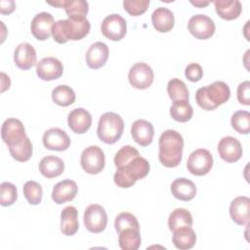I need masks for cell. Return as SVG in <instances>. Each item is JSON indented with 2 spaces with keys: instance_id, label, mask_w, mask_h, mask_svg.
<instances>
[{
  "instance_id": "16",
  "label": "cell",
  "mask_w": 250,
  "mask_h": 250,
  "mask_svg": "<svg viewBox=\"0 0 250 250\" xmlns=\"http://www.w3.org/2000/svg\"><path fill=\"white\" fill-rule=\"evenodd\" d=\"M43 145L47 149L63 151L70 146V139L68 135L60 128H51L43 135Z\"/></svg>"
},
{
  "instance_id": "27",
  "label": "cell",
  "mask_w": 250,
  "mask_h": 250,
  "mask_svg": "<svg viewBox=\"0 0 250 250\" xmlns=\"http://www.w3.org/2000/svg\"><path fill=\"white\" fill-rule=\"evenodd\" d=\"M214 5L219 17L227 21L237 19L242 11L241 3L238 0H216Z\"/></svg>"
},
{
  "instance_id": "39",
  "label": "cell",
  "mask_w": 250,
  "mask_h": 250,
  "mask_svg": "<svg viewBox=\"0 0 250 250\" xmlns=\"http://www.w3.org/2000/svg\"><path fill=\"white\" fill-rule=\"evenodd\" d=\"M18 198L17 188L14 184L3 182L0 185V204L2 206H11Z\"/></svg>"
},
{
  "instance_id": "37",
  "label": "cell",
  "mask_w": 250,
  "mask_h": 250,
  "mask_svg": "<svg viewBox=\"0 0 250 250\" xmlns=\"http://www.w3.org/2000/svg\"><path fill=\"white\" fill-rule=\"evenodd\" d=\"M23 195L30 205L39 204L43 195L41 185L35 181H27L23 185Z\"/></svg>"
},
{
  "instance_id": "43",
  "label": "cell",
  "mask_w": 250,
  "mask_h": 250,
  "mask_svg": "<svg viewBox=\"0 0 250 250\" xmlns=\"http://www.w3.org/2000/svg\"><path fill=\"white\" fill-rule=\"evenodd\" d=\"M237 100L241 104H250V82L248 80L241 82L237 87Z\"/></svg>"
},
{
  "instance_id": "20",
  "label": "cell",
  "mask_w": 250,
  "mask_h": 250,
  "mask_svg": "<svg viewBox=\"0 0 250 250\" xmlns=\"http://www.w3.org/2000/svg\"><path fill=\"white\" fill-rule=\"evenodd\" d=\"M78 191L77 185L74 181L65 179L54 186L52 199L57 204H62L75 198Z\"/></svg>"
},
{
  "instance_id": "12",
  "label": "cell",
  "mask_w": 250,
  "mask_h": 250,
  "mask_svg": "<svg viewBox=\"0 0 250 250\" xmlns=\"http://www.w3.org/2000/svg\"><path fill=\"white\" fill-rule=\"evenodd\" d=\"M188 27L189 32L197 39L210 38L216 29L215 23L211 18L203 14H196L188 20Z\"/></svg>"
},
{
  "instance_id": "38",
  "label": "cell",
  "mask_w": 250,
  "mask_h": 250,
  "mask_svg": "<svg viewBox=\"0 0 250 250\" xmlns=\"http://www.w3.org/2000/svg\"><path fill=\"white\" fill-rule=\"evenodd\" d=\"M114 227L118 233L126 229H135L140 230V225L137 218L128 212H122L116 216Z\"/></svg>"
},
{
  "instance_id": "15",
  "label": "cell",
  "mask_w": 250,
  "mask_h": 250,
  "mask_svg": "<svg viewBox=\"0 0 250 250\" xmlns=\"http://www.w3.org/2000/svg\"><path fill=\"white\" fill-rule=\"evenodd\" d=\"M218 152L223 160L229 163H233L241 158L242 146L237 139L227 136L219 141Z\"/></svg>"
},
{
  "instance_id": "36",
  "label": "cell",
  "mask_w": 250,
  "mask_h": 250,
  "mask_svg": "<svg viewBox=\"0 0 250 250\" xmlns=\"http://www.w3.org/2000/svg\"><path fill=\"white\" fill-rule=\"evenodd\" d=\"M232 128L239 134H248L250 131V113L246 110L235 111L230 118Z\"/></svg>"
},
{
  "instance_id": "5",
  "label": "cell",
  "mask_w": 250,
  "mask_h": 250,
  "mask_svg": "<svg viewBox=\"0 0 250 250\" xmlns=\"http://www.w3.org/2000/svg\"><path fill=\"white\" fill-rule=\"evenodd\" d=\"M124 121L115 112H104L99 120L97 134L99 139L108 145L116 143L122 136Z\"/></svg>"
},
{
  "instance_id": "3",
  "label": "cell",
  "mask_w": 250,
  "mask_h": 250,
  "mask_svg": "<svg viewBox=\"0 0 250 250\" xmlns=\"http://www.w3.org/2000/svg\"><path fill=\"white\" fill-rule=\"evenodd\" d=\"M149 169L148 161L139 155L128 164L117 168L113 176L114 183L119 188H128L134 186L138 180L145 178L148 174Z\"/></svg>"
},
{
  "instance_id": "11",
  "label": "cell",
  "mask_w": 250,
  "mask_h": 250,
  "mask_svg": "<svg viewBox=\"0 0 250 250\" xmlns=\"http://www.w3.org/2000/svg\"><path fill=\"white\" fill-rule=\"evenodd\" d=\"M128 79L134 88L140 90L147 89L154 79L153 70L145 62H137L131 66L128 73Z\"/></svg>"
},
{
  "instance_id": "46",
  "label": "cell",
  "mask_w": 250,
  "mask_h": 250,
  "mask_svg": "<svg viewBox=\"0 0 250 250\" xmlns=\"http://www.w3.org/2000/svg\"><path fill=\"white\" fill-rule=\"evenodd\" d=\"M190 3L196 7H204V6H207L210 2L209 1H190Z\"/></svg>"
},
{
  "instance_id": "1",
  "label": "cell",
  "mask_w": 250,
  "mask_h": 250,
  "mask_svg": "<svg viewBox=\"0 0 250 250\" xmlns=\"http://www.w3.org/2000/svg\"><path fill=\"white\" fill-rule=\"evenodd\" d=\"M158 159L161 164L168 168L177 167L183 157L184 139L176 130L164 131L158 141Z\"/></svg>"
},
{
  "instance_id": "13",
  "label": "cell",
  "mask_w": 250,
  "mask_h": 250,
  "mask_svg": "<svg viewBox=\"0 0 250 250\" xmlns=\"http://www.w3.org/2000/svg\"><path fill=\"white\" fill-rule=\"evenodd\" d=\"M63 72L62 62L54 57H46L36 64L38 77L45 81H52L60 78Z\"/></svg>"
},
{
  "instance_id": "40",
  "label": "cell",
  "mask_w": 250,
  "mask_h": 250,
  "mask_svg": "<svg viewBox=\"0 0 250 250\" xmlns=\"http://www.w3.org/2000/svg\"><path fill=\"white\" fill-rule=\"evenodd\" d=\"M139 155L140 153L137 150V148H135L132 146H124L121 148H119V150L115 153L114 165L116 166V168L124 166Z\"/></svg>"
},
{
  "instance_id": "10",
  "label": "cell",
  "mask_w": 250,
  "mask_h": 250,
  "mask_svg": "<svg viewBox=\"0 0 250 250\" xmlns=\"http://www.w3.org/2000/svg\"><path fill=\"white\" fill-rule=\"evenodd\" d=\"M1 137L8 147L20 145L27 136L21 120L17 118L6 119L1 127Z\"/></svg>"
},
{
  "instance_id": "17",
  "label": "cell",
  "mask_w": 250,
  "mask_h": 250,
  "mask_svg": "<svg viewBox=\"0 0 250 250\" xmlns=\"http://www.w3.org/2000/svg\"><path fill=\"white\" fill-rule=\"evenodd\" d=\"M109 50L105 43L97 41L90 45L86 52L85 60L88 66L92 69H98L104 66L108 59Z\"/></svg>"
},
{
  "instance_id": "25",
  "label": "cell",
  "mask_w": 250,
  "mask_h": 250,
  "mask_svg": "<svg viewBox=\"0 0 250 250\" xmlns=\"http://www.w3.org/2000/svg\"><path fill=\"white\" fill-rule=\"evenodd\" d=\"M39 171L45 178H56L63 173L64 163L56 155H47L40 160Z\"/></svg>"
},
{
  "instance_id": "35",
  "label": "cell",
  "mask_w": 250,
  "mask_h": 250,
  "mask_svg": "<svg viewBox=\"0 0 250 250\" xmlns=\"http://www.w3.org/2000/svg\"><path fill=\"white\" fill-rule=\"evenodd\" d=\"M9 151L12 157L17 161L25 162V161H28L32 155L33 146L30 140L28 139V137H26L20 145L15 146H10Z\"/></svg>"
},
{
  "instance_id": "22",
  "label": "cell",
  "mask_w": 250,
  "mask_h": 250,
  "mask_svg": "<svg viewBox=\"0 0 250 250\" xmlns=\"http://www.w3.org/2000/svg\"><path fill=\"white\" fill-rule=\"evenodd\" d=\"M131 135L137 144L146 146L151 144L154 136L153 125L145 119H138L132 124Z\"/></svg>"
},
{
  "instance_id": "31",
  "label": "cell",
  "mask_w": 250,
  "mask_h": 250,
  "mask_svg": "<svg viewBox=\"0 0 250 250\" xmlns=\"http://www.w3.org/2000/svg\"><path fill=\"white\" fill-rule=\"evenodd\" d=\"M192 226V216L185 208H177L170 214L168 218V227L171 231L183 227Z\"/></svg>"
},
{
  "instance_id": "34",
  "label": "cell",
  "mask_w": 250,
  "mask_h": 250,
  "mask_svg": "<svg viewBox=\"0 0 250 250\" xmlns=\"http://www.w3.org/2000/svg\"><path fill=\"white\" fill-rule=\"evenodd\" d=\"M167 93L170 99L175 101H188V89L184 81L179 78H172L167 84Z\"/></svg>"
},
{
  "instance_id": "14",
  "label": "cell",
  "mask_w": 250,
  "mask_h": 250,
  "mask_svg": "<svg viewBox=\"0 0 250 250\" xmlns=\"http://www.w3.org/2000/svg\"><path fill=\"white\" fill-rule=\"evenodd\" d=\"M54 23V18L50 13H38L34 16L30 23L31 33L36 39L40 41L47 40L52 35Z\"/></svg>"
},
{
  "instance_id": "33",
  "label": "cell",
  "mask_w": 250,
  "mask_h": 250,
  "mask_svg": "<svg viewBox=\"0 0 250 250\" xmlns=\"http://www.w3.org/2000/svg\"><path fill=\"white\" fill-rule=\"evenodd\" d=\"M52 100L61 106H68L75 101V93L73 89L67 85H59L52 91Z\"/></svg>"
},
{
  "instance_id": "28",
  "label": "cell",
  "mask_w": 250,
  "mask_h": 250,
  "mask_svg": "<svg viewBox=\"0 0 250 250\" xmlns=\"http://www.w3.org/2000/svg\"><path fill=\"white\" fill-rule=\"evenodd\" d=\"M173 244L180 250H188L194 246L196 242L195 231L191 227H183L173 231Z\"/></svg>"
},
{
  "instance_id": "24",
  "label": "cell",
  "mask_w": 250,
  "mask_h": 250,
  "mask_svg": "<svg viewBox=\"0 0 250 250\" xmlns=\"http://www.w3.org/2000/svg\"><path fill=\"white\" fill-rule=\"evenodd\" d=\"M151 22L158 32H168L174 27V14L167 8L158 7L151 14Z\"/></svg>"
},
{
  "instance_id": "32",
  "label": "cell",
  "mask_w": 250,
  "mask_h": 250,
  "mask_svg": "<svg viewBox=\"0 0 250 250\" xmlns=\"http://www.w3.org/2000/svg\"><path fill=\"white\" fill-rule=\"evenodd\" d=\"M193 108L187 100L175 101L170 106L171 117L178 122H187L191 119Z\"/></svg>"
},
{
  "instance_id": "45",
  "label": "cell",
  "mask_w": 250,
  "mask_h": 250,
  "mask_svg": "<svg viewBox=\"0 0 250 250\" xmlns=\"http://www.w3.org/2000/svg\"><path fill=\"white\" fill-rule=\"evenodd\" d=\"M1 77H2V89L1 92H4L6 89L10 88L11 85V81H10V77L7 76L4 72H1Z\"/></svg>"
},
{
  "instance_id": "4",
  "label": "cell",
  "mask_w": 250,
  "mask_h": 250,
  "mask_svg": "<svg viewBox=\"0 0 250 250\" xmlns=\"http://www.w3.org/2000/svg\"><path fill=\"white\" fill-rule=\"evenodd\" d=\"M90 21L85 19L82 21L60 20L54 23L52 35L59 44L66 43L69 40H81L90 31Z\"/></svg>"
},
{
  "instance_id": "9",
  "label": "cell",
  "mask_w": 250,
  "mask_h": 250,
  "mask_svg": "<svg viewBox=\"0 0 250 250\" xmlns=\"http://www.w3.org/2000/svg\"><path fill=\"white\" fill-rule=\"evenodd\" d=\"M101 30L103 35L109 40L119 41L126 35L127 22L119 14H110L104 19Z\"/></svg>"
},
{
  "instance_id": "23",
  "label": "cell",
  "mask_w": 250,
  "mask_h": 250,
  "mask_svg": "<svg viewBox=\"0 0 250 250\" xmlns=\"http://www.w3.org/2000/svg\"><path fill=\"white\" fill-rule=\"evenodd\" d=\"M171 192L175 198L189 201L196 194L195 184L187 178H177L171 184Z\"/></svg>"
},
{
  "instance_id": "2",
  "label": "cell",
  "mask_w": 250,
  "mask_h": 250,
  "mask_svg": "<svg viewBox=\"0 0 250 250\" xmlns=\"http://www.w3.org/2000/svg\"><path fill=\"white\" fill-rule=\"evenodd\" d=\"M230 90L227 83L214 81L208 86L199 88L195 93L196 104L205 110H213L229 101Z\"/></svg>"
},
{
  "instance_id": "26",
  "label": "cell",
  "mask_w": 250,
  "mask_h": 250,
  "mask_svg": "<svg viewBox=\"0 0 250 250\" xmlns=\"http://www.w3.org/2000/svg\"><path fill=\"white\" fill-rule=\"evenodd\" d=\"M79 229L78 212L74 206H66L61 213V231L66 236H71Z\"/></svg>"
},
{
  "instance_id": "41",
  "label": "cell",
  "mask_w": 250,
  "mask_h": 250,
  "mask_svg": "<svg viewBox=\"0 0 250 250\" xmlns=\"http://www.w3.org/2000/svg\"><path fill=\"white\" fill-rule=\"evenodd\" d=\"M149 5V0H125L123 1L124 10L131 16L144 14Z\"/></svg>"
},
{
  "instance_id": "44",
  "label": "cell",
  "mask_w": 250,
  "mask_h": 250,
  "mask_svg": "<svg viewBox=\"0 0 250 250\" xmlns=\"http://www.w3.org/2000/svg\"><path fill=\"white\" fill-rule=\"evenodd\" d=\"M16 8V4L13 0H2L0 1V12L3 15L11 14Z\"/></svg>"
},
{
  "instance_id": "7",
  "label": "cell",
  "mask_w": 250,
  "mask_h": 250,
  "mask_svg": "<svg viewBox=\"0 0 250 250\" xmlns=\"http://www.w3.org/2000/svg\"><path fill=\"white\" fill-rule=\"evenodd\" d=\"M213 166V156L211 152L205 148H197L193 150L187 162L188 170L195 176H203L210 172Z\"/></svg>"
},
{
  "instance_id": "18",
  "label": "cell",
  "mask_w": 250,
  "mask_h": 250,
  "mask_svg": "<svg viewBox=\"0 0 250 250\" xmlns=\"http://www.w3.org/2000/svg\"><path fill=\"white\" fill-rule=\"evenodd\" d=\"M67 124L74 133L84 134L92 125V116L85 108L77 107L68 113Z\"/></svg>"
},
{
  "instance_id": "30",
  "label": "cell",
  "mask_w": 250,
  "mask_h": 250,
  "mask_svg": "<svg viewBox=\"0 0 250 250\" xmlns=\"http://www.w3.org/2000/svg\"><path fill=\"white\" fill-rule=\"evenodd\" d=\"M141 242L139 229H126L119 232L118 245L122 250H137L141 246Z\"/></svg>"
},
{
  "instance_id": "6",
  "label": "cell",
  "mask_w": 250,
  "mask_h": 250,
  "mask_svg": "<svg viewBox=\"0 0 250 250\" xmlns=\"http://www.w3.org/2000/svg\"><path fill=\"white\" fill-rule=\"evenodd\" d=\"M80 164L86 173L91 175L99 174L105 165L104 150L98 146H90L86 147L81 153Z\"/></svg>"
},
{
  "instance_id": "19",
  "label": "cell",
  "mask_w": 250,
  "mask_h": 250,
  "mask_svg": "<svg viewBox=\"0 0 250 250\" xmlns=\"http://www.w3.org/2000/svg\"><path fill=\"white\" fill-rule=\"evenodd\" d=\"M36 51L29 43H21L15 49L14 62L16 65L22 70L31 68L36 62Z\"/></svg>"
},
{
  "instance_id": "8",
  "label": "cell",
  "mask_w": 250,
  "mask_h": 250,
  "mask_svg": "<svg viewBox=\"0 0 250 250\" xmlns=\"http://www.w3.org/2000/svg\"><path fill=\"white\" fill-rule=\"evenodd\" d=\"M85 228L93 232L100 233L104 231L107 225V215L104 208L99 204H91L84 211Z\"/></svg>"
},
{
  "instance_id": "29",
  "label": "cell",
  "mask_w": 250,
  "mask_h": 250,
  "mask_svg": "<svg viewBox=\"0 0 250 250\" xmlns=\"http://www.w3.org/2000/svg\"><path fill=\"white\" fill-rule=\"evenodd\" d=\"M69 20L82 21L86 19L89 4L85 0H62V7Z\"/></svg>"
},
{
  "instance_id": "21",
  "label": "cell",
  "mask_w": 250,
  "mask_h": 250,
  "mask_svg": "<svg viewBox=\"0 0 250 250\" xmlns=\"http://www.w3.org/2000/svg\"><path fill=\"white\" fill-rule=\"evenodd\" d=\"M250 211V199L247 196L235 197L229 205V215L234 223L240 226H248Z\"/></svg>"
},
{
  "instance_id": "42",
  "label": "cell",
  "mask_w": 250,
  "mask_h": 250,
  "mask_svg": "<svg viewBox=\"0 0 250 250\" xmlns=\"http://www.w3.org/2000/svg\"><path fill=\"white\" fill-rule=\"evenodd\" d=\"M185 75L188 80L191 82H197L203 76V69L200 64L196 62H192L187 65L185 69Z\"/></svg>"
}]
</instances>
